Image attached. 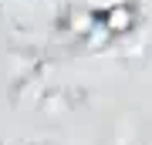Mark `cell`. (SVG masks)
Returning a JSON list of instances; mask_svg holds the SVG:
<instances>
[{
  "label": "cell",
  "mask_w": 152,
  "mask_h": 145,
  "mask_svg": "<svg viewBox=\"0 0 152 145\" xmlns=\"http://www.w3.org/2000/svg\"><path fill=\"white\" fill-rule=\"evenodd\" d=\"M132 24V17L125 7H108V27H115V31H125V27Z\"/></svg>",
  "instance_id": "cell-1"
}]
</instances>
